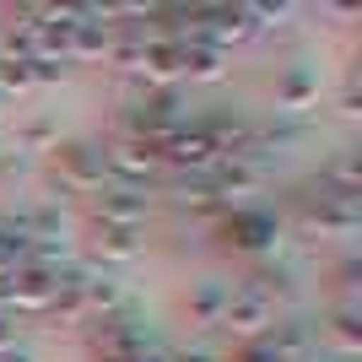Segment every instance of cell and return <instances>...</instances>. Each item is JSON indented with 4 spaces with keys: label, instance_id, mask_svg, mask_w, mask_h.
<instances>
[{
    "label": "cell",
    "instance_id": "6da1fadb",
    "mask_svg": "<svg viewBox=\"0 0 362 362\" xmlns=\"http://www.w3.org/2000/svg\"><path fill=\"white\" fill-rule=\"evenodd\" d=\"M276 325V298L259 281H243L233 298H227V314H222V330H233L249 346V341H265V330Z\"/></svg>",
    "mask_w": 362,
    "mask_h": 362
},
{
    "label": "cell",
    "instance_id": "7a4b0ae2",
    "mask_svg": "<svg viewBox=\"0 0 362 362\" xmlns=\"http://www.w3.org/2000/svg\"><path fill=\"white\" fill-rule=\"evenodd\" d=\"M54 179H60V189H71V195H98V189H108L103 151H98V146H81V141L54 146Z\"/></svg>",
    "mask_w": 362,
    "mask_h": 362
},
{
    "label": "cell",
    "instance_id": "3957f363",
    "mask_svg": "<svg viewBox=\"0 0 362 362\" xmlns=\"http://www.w3.org/2000/svg\"><path fill=\"white\" fill-rule=\"evenodd\" d=\"M157 151L146 146V141H136V136H119V141H108L103 146V173H108V184H124V189H136V184H146V179H157Z\"/></svg>",
    "mask_w": 362,
    "mask_h": 362
},
{
    "label": "cell",
    "instance_id": "277c9868",
    "mask_svg": "<svg viewBox=\"0 0 362 362\" xmlns=\"http://www.w3.org/2000/svg\"><path fill=\"white\" fill-rule=\"evenodd\" d=\"M179 60H184V49L173 44V38H157V33H151L146 44H141V54H136V81L146 92H163V87H179L184 81V71H179Z\"/></svg>",
    "mask_w": 362,
    "mask_h": 362
},
{
    "label": "cell",
    "instance_id": "5b68a950",
    "mask_svg": "<svg viewBox=\"0 0 362 362\" xmlns=\"http://www.w3.org/2000/svg\"><path fill=\"white\" fill-rule=\"evenodd\" d=\"M92 211H98V227H146L151 216V200L141 195V189H124V184H108V189H98L92 195Z\"/></svg>",
    "mask_w": 362,
    "mask_h": 362
},
{
    "label": "cell",
    "instance_id": "8992f818",
    "mask_svg": "<svg viewBox=\"0 0 362 362\" xmlns=\"http://www.w3.org/2000/svg\"><path fill=\"white\" fill-rule=\"evenodd\" d=\"M206 184H211L216 206H243V200L259 189V168L255 163H216Z\"/></svg>",
    "mask_w": 362,
    "mask_h": 362
},
{
    "label": "cell",
    "instance_id": "52a82bcc",
    "mask_svg": "<svg viewBox=\"0 0 362 362\" xmlns=\"http://www.w3.org/2000/svg\"><path fill=\"white\" fill-rule=\"evenodd\" d=\"M357 222H362L357 195H319V206L308 211V227H314V233H335V238L357 233Z\"/></svg>",
    "mask_w": 362,
    "mask_h": 362
},
{
    "label": "cell",
    "instance_id": "ba28073f",
    "mask_svg": "<svg viewBox=\"0 0 362 362\" xmlns=\"http://www.w3.org/2000/svg\"><path fill=\"white\" fill-rule=\"evenodd\" d=\"M319 103V71L314 65H287L281 81H276V108H287V114H303V108Z\"/></svg>",
    "mask_w": 362,
    "mask_h": 362
},
{
    "label": "cell",
    "instance_id": "9c48e42d",
    "mask_svg": "<svg viewBox=\"0 0 362 362\" xmlns=\"http://www.w3.org/2000/svg\"><path fill=\"white\" fill-rule=\"evenodd\" d=\"M81 308H87V325H92V319L119 314V308H124V287L108 271H87V281H81Z\"/></svg>",
    "mask_w": 362,
    "mask_h": 362
},
{
    "label": "cell",
    "instance_id": "30bf717a",
    "mask_svg": "<svg viewBox=\"0 0 362 362\" xmlns=\"http://www.w3.org/2000/svg\"><path fill=\"white\" fill-rule=\"evenodd\" d=\"M227 298H233V287H227V281H195V292H189V303H184L189 325H200V330L222 325V314H227Z\"/></svg>",
    "mask_w": 362,
    "mask_h": 362
},
{
    "label": "cell",
    "instance_id": "8fae6325",
    "mask_svg": "<svg viewBox=\"0 0 362 362\" xmlns=\"http://www.w3.org/2000/svg\"><path fill=\"white\" fill-rule=\"evenodd\" d=\"M265 346H271L281 362H308V346H314V330H308L303 319H276L271 330H265Z\"/></svg>",
    "mask_w": 362,
    "mask_h": 362
},
{
    "label": "cell",
    "instance_id": "7c38bea8",
    "mask_svg": "<svg viewBox=\"0 0 362 362\" xmlns=\"http://www.w3.org/2000/svg\"><path fill=\"white\" fill-rule=\"evenodd\" d=\"M92 249H98V259L103 265H130V259H141V233L136 227H98V238H92Z\"/></svg>",
    "mask_w": 362,
    "mask_h": 362
},
{
    "label": "cell",
    "instance_id": "4fadbf2b",
    "mask_svg": "<svg viewBox=\"0 0 362 362\" xmlns=\"http://www.w3.org/2000/svg\"><path fill=\"white\" fill-rule=\"evenodd\" d=\"M179 49H184V60H179L184 81H222L227 76V54L222 49H211V44H179Z\"/></svg>",
    "mask_w": 362,
    "mask_h": 362
},
{
    "label": "cell",
    "instance_id": "5bb4252c",
    "mask_svg": "<svg viewBox=\"0 0 362 362\" xmlns=\"http://www.w3.org/2000/svg\"><path fill=\"white\" fill-rule=\"evenodd\" d=\"M227 238L238 243V249H276V222H271V216L233 211V216H227Z\"/></svg>",
    "mask_w": 362,
    "mask_h": 362
},
{
    "label": "cell",
    "instance_id": "9a60e30c",
    "mask_svg": "<svg viewBox=\"0 0 362 362\" xmlns=\"http://www.w3.org/2000/svg\"><path fill=\"white\" fill-rule=\"evenodd\" d=\"M357 184H362L357 151H346V157H335V163L325 168V195H357Z\"/></svg>",
    "mask_w": 362,
    "mask_h": 362
},
{
    "label": "cell",
    "instance_id": "2e32d148",
    "mask_svg": "<svg viewBox=\"0 0 362 362\" xmlns=\"http://www.w3.org/2000/svg\"><path fill=\"white\" fill-rule=\"evenodd\" d=\"M173 200H179L184 211H211V206H216L211 184H206V179H189V173H179V184H173Z\"/></svg>",
    "mask_w": 362,
    "mask_h": 362
},
{
    "label": "cell",
    "instance_id": "e0dca14e",
    "mask_svg": "<svg viewBox=\"0 0 362 362\" xmlns=\"http://www.w3.org/2000/svg\"><path fill=\"white\" fill-rule=\"evenodd\" d=\"M330 341L346 351V357L362 346V335H357V314H351V308H335V314H330Z\"/></svg>",
    "mask_w": 362,
    "mask_h": 362
},
{
    "label": "cell",
    "instance_id": "ac0fdd59",
    "mask_svg": "<svg viewBox=\"0 0 362 362\" xmlns=\"http://www.w3.org/2000/svg\"><path fill=\"white\" fill-rule=\"evenodd\" d=\"M28 87H38L33 81V60H0V98L6 92H28Z\"/></svg>",
    "mask_w": 362,
    "mask_h": 362
},
{
    "label": "cell",
    "instance_id": "d6986e66",
    "mask_svg": "<svg viewBox=\"0 0 362 362\" xmlns=\"http://www.w3.org/2000/svg\"><path fill=\"white\" fill-rule=\"evenodd\" d=\"M54 146H60V130H54L49 119H33L28 130H22V146L16 151H54Z\"/></svg>",
    "mask_w": 362,
    "mask_h": 362
},
{
    "label": "cell",
    "instance_id": "ffe728a7",
    "mask_svg": "<svg viewBox=\"0 0 362 362\" xmlns=\"http://www.w3.org/2000/svg\"><path fill=\"white\" fill-rule=\"evenodd\" d=\"M233 362H281V357H276L265 341H249V346H238V357H233Z\"/></svg>",
    "mask_w": 362,
    "mask_h": 362
},
{
    "label": "cell",
    "instance_id": "44dd1931",
    "mask_svg": "<svg viewBox=\"0 0 362 362\" xmlns=\"http://www.w3.org/2000/svg\"><path fill=\"white\" fill-rule=\"evenodd\" d=\"M168 362H222V357L206 346H189V351H168Z\"/></svg>",
    "mask_w": 362,
    "mask_h": 362
},
{
    "label": "cell",
    "instance_id": "7402d4cb",
    "mask_svg": "<svg viewBox=\"0 0 362 362\" xmlns=\"http://www.w3.org/2000/svg\"><path fill=\"white\" fill-rule=\"evenodd\" d=\"M11 346H16V319L0 314V351H11Z\"/></svg>",
    "mask_w": 362,
    "mask_h": 362
},
{
    "label": "cell",
    "instance_id": "603a6c76",
    "mask_svg": "<svg viewBox=\"0 0 362 362\" xmlns=\"http://www.w3.org/2000/svg\"><path fill=\"white\" fill-rule=\"evenodd\" d=\"M0 362H38L28 346H11V351H0Z\"/></svg>",
    "mask_w": 362,
    "mask_h": 362
},
{
    "label": "cell",
    "instance_id": "cb8c5ba5",
    "mask_svg": "<svg viewBox=\"0 0 362 362\" xmlns=\"http://www.w3.org/2000/svg\"><path fill=\"white\" fill-rule=\"evenodd\" d=\"M0 114H6V98H0Z\"/></svg>",
    "mask_w": 362,
    "mask_h": 362
}]
</instances>
